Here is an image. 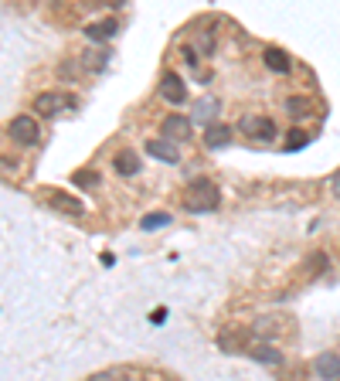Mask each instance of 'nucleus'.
<instances>
[{"instance_id":"obj_13","label":"nucleus","mask_w":340,"mask_h":381,"mask_svg":"<svg viewBox=\"0 0 340 381\" xmlns=\"http://www.w3.org/2000/svg\"><path fill=\"white\" fill-rule=\"evenodd\" d=\"M282 109H286V116H293V119H306V116H313V99H306V95H289V99L282 102Z\"/></svg>"},{"instance_id":"obj_16","label":"nucleus","mask_w":340,"mask_h":381,"mask_svg":"<svg viewBox=\"0 0 340 381\" xmlns=\"http://www.w3.org/2000/svg\"><path fill=\"white\" fill-rule=\"evenodd\" d=\"M204 143L211 147V150H221V147H228L232 143V130L228 126H208V133H204Z\"/></svg>"},{"instance_id":"obj_7","label":"nucleus","mask_w":340,"mask_h":381,"mask_svg":"<svg viewBox=\"0 0 340 381\" xmlns=\"http://www.w3.org/2000/svg\"><path fill=\"white\" fill-rule=\"evenodd\" d=\"M160 95L167 99L170 106H180V102L187 99V86H184V79H180L177 72H164V79H160Z\"/></svg>"},{"instance_id":"obj_17","label":"nucleus","mask_w":340,"mask_h":381,"mask_svg":"<svg viewBox=\"0 0 340 381\" xmlns=\"http://www.w3.org/2000/svg\"><path fill=\"white\" fill-rule=\"evenodd\" d=\"M218 116V102L215 99H201L197 106H194V119H201V123H211Z\"/></svg>"},{"instance_id":"obj_9","label":"nucleus","mask_w":340,"mask_h":381,"mask_svg":"<svg viewBox=\"0 0 340 381\" xmlns=\"http://www.w3.org/2000/svg\"><path fill=\"white\" fill-rule=\"evenodd\" d=\"M160 130H164L167 140H187V136H191V119H187V116H167V119L160 123Z\"/></svg>"},{"instance_id":"obj_3","label":"nucleus","mask_w":340,"mask_h":381,"mask_svg":"<svg viewBox=\"0 0 340 381\" xmlns=\"http://www.w3.org/2000/svg\"><path fill=\"white\" fill-rule=\"evenodd\" d=\"M72 106H75V95L62 93V89H48V93H41L34 99V112H38L41 119H55V116H62V112L72 109Z\"/></svg>"},{"instance_id":"obj_18","label":"nucleus","mask_w":340,"mask_h":381,"mask_svg":"<svg viewBox=\"0 0 340 381\" xmlns=\"http://www.w3.org/2000/svg\"><path fill=\"white\" fill-rule=\"evenodd\" d=\"M106 62H109V51H99V55H95V51H88V55H82V69H85V72H99Z\"/></svg>"},{"instance_id":"obj_22","label":"nucleus","mask_w":340,"mask_h":381,"mask_svg":"<svg viewBox=\"0 0 340 381\" xmlns=\"http://www.w3.org/2000/svg\"><path fill=\"white\" fill-rule=\"evenodd\" d=\"M72 181L75 184H88V188H99V174H92V171H79Z\"/></svg>"},{"instance_id":"obj_20","label":"nucleus","mask_w":340,"mask_h":381,"mask_svg":"<svg viewBox=\"0 0 340 381\" xmlns=\"http://www.w3.org/2000/svg\"><path fill=\"white\" fill-rule=\"evenodd\" d=\"M170 221H173L170 214H164V211H157V214H147V218H143L140 225H143V228L150 232V228H164V225H170Z\"/></svg>"},{"instance_id":"obj_24","label":"nucleus","mask_w":340,"mask_h":381,"mask_svg":"<svg viewBox=\"0 0 340 381\" xmlns=\"http://www.w3.org/2000/svg\"><path fill=\"white\" fill-rule=\"evenodd\" d=\"M102 3H109V7H123L126 0H102Z\"/></svg>"},{"instance_id":"obj_23","label":"nucleus","mask_w":340,"mask_h":381,"mask_svg":"<svg viewBox=\"0 0 340 381\" xmlns=\"http://www.w3.org/2000/svg\"><path fill=\"white\" fill-rule=\"evenodd\" d=\"M330 184H334V194H337V197H340V171H337V174H334V181H330Z\"/></svg>"},{"instance_id":"obj_2","label":"nucleus","mask_w":340,"mask_h":381,"mask_svg":"<svg viewBox=\"0 0 340 381\" xmlns=\"http://www.w3.org/2000/svg\"><path fill=\"white\" fill-rule=\"evenodd\" d=\"M38 197L51 208V211H58V214H69V218H82L85 214V204L79 197H72L69 190L62 188H41L38 190Z\"/></svg>"},{"instance_id":"obj_6","label":"nucleus","mask_w":340,"mask_h":381,"mask_svg":"<svg viewBox=\"0 0 340 381\" xmlns=\"http://www.w3.org/2000/svg\"><path fill=\"white\" fill-rule=\"evenodd\" d=\"M147 153H150L154 160H160V164H177V160H180V150H177V143H173V140H167V136L147 140Z\"/></svg>"},{"instance_id":"obj_5","label":"nucleus","mask_w":340,"mask_h":381,"mask_svg":"<svg viewBox=\"0 0 340 381\" xmlns=\"http://www.w3.org/2000/svg\"><path fill=\"white\" fill-rule=\"evenodd\" d=\"M7 136L14 143H21V147H34L41 140V126H38L34 116H14L10 126H7Z\"/></svg>"},{"instance_id":"obj_19","label":"nucleus","mask_w":340,"mask_h":381,"mask_svg":"<svg viewBox=\"0 0 340 381\" xmlns=\"http://www.w3.org/2000/svg\"><path fill=\"white\" fill-rule=\"evenodd\" d=\"M313 140V133H306V130H289V140H286V150H303L306 143Z\"/></svg>"},{"instance_id":"obj_12","label":"nucleus","mask_w":340,"mask_h":381,"mask_svg":"<svg viewBox=\"0 0 340 381\" xmlns=\"http://www.w3.org/2000/svg\"><path fill=\"white\" fill-rule=\"evenodd\" d=\"M313 371H317L320 378H340V354L324 351V354L313 361Z\"/></svg>"},{"instance_id":"obj_14","label":"nucleus","mask_w":340,"mask_h":381,"mask_svg":"<svg viewBox=\"0 0 340 381\" xmlns=\"http://www.w3.org/2000/svg\"><path fill=\"white\" fill-rule=\"evenodd\" d=\"M249 354H252L255 361L269 365V368H279V365H282V351H276L272 344H249Z\"/></svg>"},{"instance_id":"obj_21","label":"nucleus","mask_w":340,"mask_h":381,"mask_svg":"<svg viewBox=\"0 0 340 381\" xmlns=\"http://www.w3.org/2000/svg\"><path fill=\"white\" fill-rule=\"evenodd\" d=\"M0 177H3V181H14V177H17V164H14L10 157H0Z\"/></svg>"},{"instance_id":"obj_11","label":"nucleus","mask_w":340,"mask_h":381,"mask_svg":"<svg viewBox=\"0 0 340 381\" xmlns=\"http://www.w3.org/2000/svg\"><path fill=\"white\" fill-rule=\"evenodd\" d=\"M112 164H116V171H119L123 177H136V174L143 171V160H140V157H136L133 150H119Z\"/></svg>"},{"instance_id":"obj_4","label":"nucleus","mask_w":340,"mask_h":381,"mask_svg":"<svg viewBox=\"0 0 340 381\" xmlns=\"http://www.w3.org/2000/svg\"><path fill=\"white\" fill-rule=\"evenodd\" d=\"M239 133H245L249 140H258V143H272L279 136V126L269 116H242L239 119Z\"/></svg>"},{"instance_id":"obj_1","label":"nucleus","mask_w":340,"mask_h":381,"mask_svg":"<svg viewBox=\"0 0 340 381\" xmlns=\"http://www.w3.org/2000/svg\"><path fill=\"white\" fill-rule=\"evenodd\" d=\"M221 204V190L215 181H191L187 188H184V208L191 211V214H204V211H215Z\"/></svg>"},{"instance_id":"obj_8","label":"nucleus","mask_w":340,"mask_h":381,"mask_svg":"<svg viewBox=\"0 0 340 381\" xmlns=\"http://www.w3.org/2000/svg\"><path fill=\"white\" fill-rule=\"evenodd\" d=\"M85 34H88L92 41H109V38H116V34H119V21H116V17L92 21V24L85 27Z\"/></svg>"},{"instance_id":"obj_10","label":"nucleus","mask_w":340,"mask_h":381,"mask_svg":"<svg viewBox=\"0 0 340 381\" xmlns=\"http://www.w3.org/2000/svg\"><path fill=\"white\" fill-rule=\"evenodd\" d=\"M262 62H265V69L269 72H276V75H286L293 65H289V55L282 51V48H265L262 51Z\"/></svg>"},{"instance_id":"obj_15","label":"nucleus","mask_w":340,"mask_h":381,"mask_svg":"<svg viewBox=\"0 0 340 381\" xmlns=\"http://www.w3.org/2000/svg\"><path fill=\"white\" fill-rule=\"evenodd\" d=\"M218 344H221V351H249V334L245 330H225L221 337H218Z\"/></svg>"}]
</instances>
